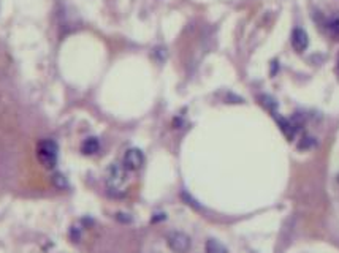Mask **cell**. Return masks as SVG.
<instances>
[{"label":"cell","instance_id":"cell-6","mask_svg":"<svg viewBox=\"0 0 339 253\" xmlns=\"http://www.w3.org/2000/svg\"><path fill=\"white\" fill-rule=\"evenodd\" d=\"M273 117L276 119V122H278V125L281 127V130H282V133L286 135V138L289 139V141H292L293 138H295V133H297V130H295V127L292 125V122H290V119H286V117H281L278 113H273Z\"/></svg>","mask_w":339,"mask_h":253},{"label":"cell","instance_id":"cell-7","mask_svg":"<svg viewBox=\"0 0 339 253\" xmlns=\"http://www.w3.org/2000/svg\"><path fill=\"white\" fill-rule=\"evenodd\" d=\"M98 149H100V142H98V139L94 136L86 138L81 144V152L84 155H94V153L98 152Z\"/></svg>","mask_w":339,"mask_h":253},{"label":"cell","instance_id":"cell-3","mask_svg":"<svg viewBox=\"0 0 339 253\" xmlns=\"http://www.w3.org/2000/svg\"><path fill=\"white\" fill-rule=\"evenodd\" d=\"M167 244L174 253H187L192 247V240L187 234L181 233V231H173L167 237Z\"/></svg>","mask_w":339,"mask_h":253},{"label":"cell","instance_id":"cell-15","mask_svg":"<svg viewBox=\"0 0 339 253\" xmlns=\"http://www.w3.org/2000/svg\"><path fill=\"white\" fill-rule=\"evenodd\" d=\"M337 70H339V56H337Z\"/></svg>","mask_w":339,"mask_h":253},{"label":"cell","instance_id":"cell-1","mask_svg":"<svg viewBox=\"0 0 339 253\" xmlns=\"http://www.w3.org/2000/svg\"><path fill=\"white\" fill-rule=\"evenodd\" d=\"M59 146L52 139H43L37 146V158L46 170H51L57 164Z\"/></svg>","mask_w":339,"mask_h":253},{"label":"cell","instance_id":"cell-8","mask_svg":"<svg viewBox=\"0 0 339 253\" xmlns=\"http://www.w3.org/2000/svg\"><path fill=\"white\" fill-rule=\"evenodd\" d=\"M206 253H228V250L217 239H210L206 242Z\"/></svg>","mask_w":339,"mask_h":253},{"label":"cell","instance_id":"cell-11","mask_svg":"<svg viewBox=\"0 0 339 253\" xmlns=\"http://www.w3.org/2000/svg\"><path fill=\"white\" fill-rule=\"evenodd\" d=\"M328 30H330V34L336 38V40H339V16H336V18H333L330 23H328Z\"/></svg>","mask_w":339,"mask_h":253},{"label":"cell","instance_id":"cell-2","mask_svg":"<svg viewBox=\"0 0 339 253\" xmlns=\"http://www.w3.org/2000/svg\"><path fill=\"white\" fill-rule=\"evenodd\" d=\"M125 171L127 170L124 168V164H119V163L109 164L108 170H106V174H105V181H106L108 189H111V190H119V189H121V187L127 181Z\"/></svg>","mask_w":339,"mask_h":253},{"label":"cell","instance_id":"cell-13","mask_svg":"<svg viewBox=\"0 0 339 253\" xmlns=\"http://www.w3.org/2000/svg\"><path fill=\"white\" fill-rule=\"evenodd\" d=\"M278 68H279V62L278 60H273L271 62V76H275L278 73Z\"/></svg>","mask_w":339,"mask_h":253},{"label":"cell","instance_id":"cell-4","mask_svg":"<svg viewBox=\"0 0 339 253\" xmlns=\"http://www.w3.org/2000/svg\"><path fill=\"white\" fill-rule=\"evenodd\" d=\"M145 164V155L140 149H128L124 155V168L127 171H138Z\"/></svg>","mask_w":339,"mask_h":253},{"label":"cell","instance_id":"cell-5","mask_svg":"<svg viewBox=\"0 0 339 253\" xmlns=\"http://www.w3.org/2000/svg\"><path fill=\"white\" fill-rule=\"evenodd\" d=\"M290 38H292V46L297 52L306 51V48H308V45H309V37H308V34H306V30L301 29V27L293 29Z\"/></svg>","mask_w":339,"mask_h":253},{"label":"cell","instance_id":"cell-10","mask_svg":"<svg viewBox=\"0 0 339 253\" xmlns=\"http://www.w3.org/2000/svg\"><path fill=\"white\" fill-rule=\"evenodd\" d=\"M52 184L57 187L59 190H63V189H69V182L65 179V176H62L60 173H56L52 176Z\"/></svg>","mask_w":339,"mask_h":253},{"label":"cell","instance_id":"cell-14","mask_svg":"<svg viewBox=\"0 0 339 253\" xmlns=\"http://www.w3.org/2000/svg\"><path fill=\"white\" fill-rule=\"evenodd\" d=\"M117 220H121V222H130V217H122V214H117Z\"/></svg>","mask_w":339,"mask_h":253},{"label":"cell","instance_id":"cell-12","mask_svg":"<svg viewBox=\"0 0 339 253\" xmlns=\"http://www.w3.org/2000/svg\"><path fill=\"white\" fill-rule=\"evenodd\" d=\"M314 146H315V139H314L312 136H304V138L300 141L298 149H300V150H308V149H312Z\"/></svg>","mask_w":339,"mask_h":253},{"label":"cell","instance_id":"cell-9","mask_svg":"<svg viewBox=\"0 0 339 253\" xmlns=\"http://www.w3.org/2000/svg\"><path fill=\"white\" fill-rule=\"evenodd\" d=\"M260 105L263 106L265 109H268L269 113H276V109H278V102L275 100L273 97H269V95H261L260 98Z\"/></svg>","mask_w":339,"mask_h":253}]
</instances>
